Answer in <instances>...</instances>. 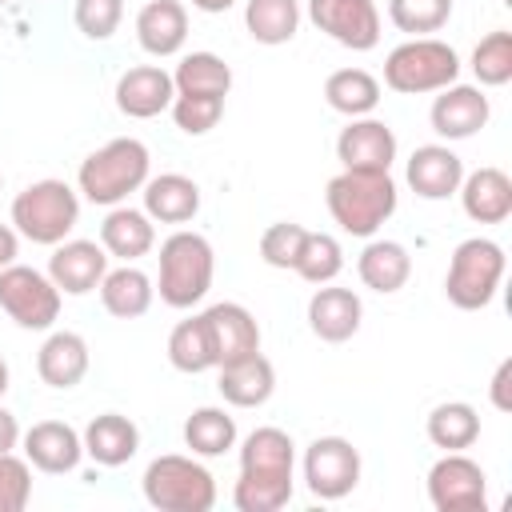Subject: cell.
<instances>
[{"instance_id": "1", "label": "cell", "mask_w": 512, "mask_h": 512, "mask_svg": "<svg viewBox=\"0 0 512 512\" xmlns=\"http://www.w3.org/2000/svg\"><path fill=\"white\" fill-rule=\"evenodd\" d=\"M296 492V444L284 428H252L240 444V476L232 488L236 512H280Z\"/></svg>"}, {"instance_id": "2", "label": "cell", "mask_w": 512, "mask_h": 512, "mask_svg": "<svg viewBox=\"0 0 512 512\" xmlns=\"http://www.w3.org/2000/svg\"><path fill=\"white\" fill-rule=\"evenodd\" d=\"M148 176H152V152H148V144L136 140V136H116V140L100 144L96 152H88L80 160L76 192L84 200H92V204L116 208L132 192H140Z\"/></svg>"}, {"instance_id": "3", "label": "cell", "mask_w": 512, "mask_h": 512, "mask_svg": "<svg viewBox=\"0 0 512 512\" xmlns=\"http://www.w3.org/2000/svg\"><path fill=\"white\" fill-rule=\"evenodd\" d=\"M324 204H328L332 220L340 224V232L368 240L392 220V212L400 204V192H396L392 172H352V168H344L328 180Z\"/></svg>"}, {"instance_id": "4", "label": "cell", "mask_w": 512, "mask_h": 512, "mask_svg": "<svg viewBox=\"0 0 512 512\" xmlns=\"http://www.w3.org/2000/svg\"><path fill=\"white\" fill-rule=\"evenodd\" d=\"M212 276H216V252H212L208 236H200L192 228H176L172 236H164L156 292L168 308L200 304L212 288Z\"/></svg>"}, {"instance_id": "5", "label": "cell", "mask_w": 512, "mask_h": 512, "mask_svg": "<svg viewBox=\"0 0 512 512\" xmlns=\"http://www.w3.org/2000/svg\"><path fill=\"white\" fill-rule=\"evenodd\" d=\"M460 80V56L436 36H408L384 56V84L400 96L440 92Z\"/></svg>"}, {"instance_id": "6", "label": "cell", "mask_w": 512, "mask_h": 512, "mask_svg": "<svg viewBox=\"0 0 512 512\" xmlns=\"http://www.w3.org/2000/svg\"><path fill=\"white\" fill-rule=\"evenodd\" d=\"M508 256L496 240L488 236H468L452 248L448 260V276H444V296L448 304H456L460 312H480L496 300L500 280H504Z\"/></svg>"}, {"instance_id": "7", "label": "cell", "mask_w": 512, "mask_h": 512, "mask_svg": "<svg viewBox=\"0 0 512 512\" xmlns=\"http://www.w3.org/2000/svg\"><path fill=\"white\" fill-rule=\"evenodd\" d=\"M80 220V192L64 180H36L24 192H16L12 200V228L44 248H56L60 240H68V232Z\"/></svg>"}, {"instance_id": "8", "label": "cell", "mask_w": 512, "mask_h": 512, "mask_svg": "<svg viewBox=\"0 0 512 512\" xmlns=\"http://www.w3.org/2000/svg\"><path fill=\"white\" fill-rule=\"evenodd\" d=\"M144 500L160 512H212L216 508V480L196 456H156L140 476Z\"/></svg>"}, {"instance_id": "9", "label": "cell", "mask_w": 512, "mask_h": 512, "mask_svg": "<svg viewBox=\"0 0 512 512\" xmlns=\"http://www.w3.org/2000/svg\"><path fill=\"white\" fill-rule=\"evenodd\" d=\"M0 308L28 332H48L60 320V288L48 272L28 264L0 268Z\"/></svg>"}, {"instance_id": "10", "label": "cell", "mask_w": 512, "mask_h": 512, "mask_svg": "<svg viewBox=\"0 0 512 512\" xmlns=\"http://www.w3.org/2000/svg\"><path fill=\"white\" fill-rule=\"evenodd\" d=\"M300 472L316 500H344L360 484V448L344 436H316L304 448Z\"/></svg>"}, {"instance_id": "11", "label": "cell", "mask_w": 512, "mask_h": 512, "mask_svg": "<svg viewBox=\"0 0 512 512\" xmlns=\"http://www.w3.org/2000/svg\"><path fill=\"white\" fill-rule=\"evenodd\" d=\"M428 504L436 512H484L488 508V476L464 452H444L428 468Z\"/></svg>"}, {"instance_id": "12", "label": "cell", "mask_w": 512, "mask_h": 512, "mask_svg": "<svg viewBox=\"0 0 512 512\" xmlns=\"http://www.w3.org/2000/svg\"><path fill=\"white\" fill-rule=\"evenodd\" d=\"M308 20L352 52H372L380 44V8L376 0H308Z\"/></svg>"}, {"instance_id": "13", "label": "cell", "mask_w": 512, "mask_h": 512, "mask_svg": "<svg viewBox=\"0 0 512 512\" xmlns=\"http://www.w3.org/2000/svg\"><path fill=\"white\" fill-rule=\"evenodd\" d=\"M396 152V132L376 116H356L336 136V160L352 172H392Z\"/></svg>"}, {"instance_id": "14", "label": "cell", "mask_w": 512, "mask_h": 512, "mask_svg": "<svg viewBox=\"0 0 512 512\" xmlns=\"http://www.w3.org/2000/svg\"><path fill=\"white\" fill-rule=\"evenodd\" d=\"M492 116V104L484 96L480 84H448L436 92L432 108H428V120H432V132L440 140H468L476 136Z\"/></svg>"}, {"instance_id": "15", "label": "cell", "mask_w": 512, "mask_h": 512, "mask_svg": "<svg viewBox=\"0 0 512 512\" xmlns=\"http://www.w3.org/2000/svg\"><path fill=\"white\" fill-rule=\"evenodd\" d=\"M108 260L112 256L96 240H60L48 256V276L60 288V296H88L100 288Z\"/></svg>"}, {"instance_id": "16", "label": "cell", "mask_w": 512, "mask_h": 512, "mask_svg": "<svg viewBox=\"0 0 512 512\" xmlns=\"http://www.w3.org/2000/svg\"><path fill=\"white\" fill-rule=\"evenodd\" d=\"M200 320H204V332H208L216 368H220V364H232V360H240V356L260 352V324H256V316H252L244 304L220 300V304L204 308Z\"/></svg>"}, {"instance_id": "17", "label": "cell", "mask_w": 512, "mask_h": 512, "mask_svg": "<svg viewBox=\"0 0 512 512\" xmlns=\"http://www.w3.org/2000/svg\"><path fill=\"white\" fill-rule=\"evenodd\" d=\"M20 444H24V460L36 472H48V476L76 472L80 460H84V440L64 420H40V424H32L28 432H20Z\"/></svg>"}, {"instance_id": "18", "label": "cell", "mask_w": 512, "mask_h": 512, "mask_svg": "<svg viewBox=\"0 0 512 512\" xmlns=\"http://www.w3.org/2000/svg\"><path fill=\"white\" fill-rule=\"evenodd\" d=\"M364 320V304L352 288L340 284H316V292L308 296V328L316 340L324 344H344L360 332Z\"/></svg>"}, {"instance_id": "19", "label": "cell", "mask_w": 512, "mask_h": 512, "mask_svg": "<svg viewBox=\"0 0 512 512\" xmlns=\"http://www.w3.org/2000/svg\"><path fill=\"white\" fill-rule=\"evenodd\" d=\"M172 100H176V84L172 72H164L160 64H136L116 80V108L128 120H152L168 112Z\"/></svg>"}, {"instance_id": "20", "label": "cell", "mask_w": 512, "mask_h": 512, "mask_svg": "<svg viewBox=\"0 0 512 512\" xmlns=\"http://www.w3.org/2000/svg\"><path fill=\"white\" fill-rule=\"evenodd\" d=\"M404 180L420 200H448L464 180V160L448 144H420L404 164Z\"/></svg>"}, {"instance_id": "21", "label": "cell", "mask_w": 512, "mask_h": 512, "mask_svg": "<svg viewBox=\"0 0 512 512\" xmlns=\"http://www.w3.org/2000/svg\"><path fill=\"white\" fill-rule=\"evenodd\" d=\"M460 208L468 220L476 224H504L512 216V176L504 168H476V172H464L460 188Z\"/></svg>"}, {"instance_id": "22", "label": "cell", "mask_w": 512, "mask_h": 512, "mask_svg": "<svg viewBox=\"0 0 512 512\" xmlns=\"http://www.w3.org/2000/svg\"><path fill=\"white\" fill-rule=\"evenodd\" d=\"M216 372H220L216 376V388H220V396L232 408H260L276 392V368H272V360L264 352L240 356L232 364H220Z\"/></svg>"}, {"instance_id": "23", "label": "cell", "mask_w": 512, "mask_h": 512, "mask_svg": "<svg viewBox=\"0 0 512 512\" xmlns=\"http://www.w3.org/2000/svg\"><path fill=\"white\" fill-rule=\"evenodd\" d=\"M184 40H188V8L180 0H148L136 12V44L148 56L168 60L184 48Z\"/></svg>"}, {"instance_id": "24", "label": "cell", "mask_w": 512, "mask_h": 512, "mask_svg": "<svg viewBox=\"0 0 512 512\" xmlns=\"http://www.w3.org/2000/svg\"><path fill=\"white\" fill-rule=\"evenodd\" d=\"M100 244H104L108 256H116L124 264H136L140 256H148L156 248V220L144 208L116 204V208H108V216L100 224Z\"/></svg>"}, {"instance_id": "25", "label": "cell", "mask_w": 512, "mask_h": 512, "mask_svg": "<svg viewBox=\"0 0 512 512\" xmlns=\"http://www.w3.org/2000/svg\"><path fill=\"white\" fill-rule=\"evenodd\" d=\"M88 364H92V352H88V340L80 332H48V340L40 344L36 352V372L48 388H76L84 376H88Z\"/></svg>"}, {"instance_id": "26", "label": "cell", "mask_w": 512, "mask_h": 512, "mask_svg": "<svg viewBox=\"0 0 512 512\" xmlns=\"http://www.w3.org/2000/svg\"><path fill=\"white\" fill-rule=\"evenodd\" d=\"M140 196H144V212L156 224H188L200 212V184L192 176H184V172L148 176Z\"/></svg>"}, {"instance_id": "27", "label": "cell", "mask_w": 512, "mask_h": 512, "mask_svg": "<svg viewBox=\"0 0 512 512\" xmlns=\"http://www.w3.org/2000/svg\"><path fill=\"white\" fill-rule=\"evenodd\" d=\"M84 456H92L100 468H120L140 452V428L124 412H100L80 432Z\"/></svg>"}, {"instance_id": "28", "label": "cell", "mask_w": 512, "mask_h": 512, "mask_svg": "<svg viewBox=\"0 0 512 512\" xmlns=\"http://www.w3.org/2000/svg\"><path fill=\"white\" fill-rule=\"evenodd\" d=\"M100 304L104 312H112L116 320H136L152 308L156 300V280L136 268V264H120V268H108L104 280H100Z\"/></svg>"}, {"instance_id": "29", "label": "cell", "mask_w": 512, "mask_h": 512, "mask_svg": "<svg viewBox=\"0 0 512 512\" xmlns=\"http://www.w3.org/2000/svg\"><path fill=\"white\" fill-rule=\"evenodd\" d=\"M356 272H360V284L364 288H372L380 296H392V292H400L408 284L412 256H408V248L400 240H376V236H368L360 260H356Z\"/></svg>"}, {"instance_id": "30", "label": "cell", "mask_w": 512, "mask_h": 512, "mask_svg": "<svg viewBox=\"0 0 512 512\" xmlns=\"http://www.w3.org/2000/svg\"><path fill=\"white\" fill-rule=\"evenodd\" d=\"M324 100L332 112L356 120V116H372L380 104V80L364 68H336L324 80Z\"/></svg>"}, {"instance_id": "31", "label": "cell", "mask_w": 512, "mask_h": 512, "mask_svg": "<svg viewBox=\"0 0 512 512\" xmlns=\"http://www.w3.org/2000/svg\"><path fill=\"white\" fill-rule=\"evenodd\" d=\"M424 432H428V440L436 448L464 452V448H472L480 440V416H476V408L468 400H444V404H436L428 412Z\"/></svg>"}, {"instance_id": "32", "label": "cell", "mask_w": 512, "mask_h": 512, "mask_svg": "<svg viewBox=\"0 0 512 512\" xmlns=\"http://www.w3.org/2000/svg\"><path fill=\"white\" fill-rule=\"evenodd\" d=\"M244 28L256 44H288L300 32V0H244Z\"/></svg>"}, {"instance_id": "33", "label": "cell", "mask_w": 512, "mask_h": 512, "mask_svg": "<svg viewBox=\"0 0 512 512\" xmlns=\"http://www.w3.org/2000/svg\"><path fill=\"white\" fill-rule=\"evenodd\" d=\"M172 84H176V96H228L232 68L216 52H188L176 64Z\"/></svg>"}, {"instance_id": "34", "label": "cell", "mask_w": 512, "mask_h": 512, "mask_svg": "<svg viewBox=\"0 0 512 512\" xmlns=\"http://www.w3.org/2000/svg\"><path fill=\"white\" fill-rule=\"evenodd\" d=\"M184 444L192 448V456H224L228 448H236V420L224 408H196L184 420Z\"/></svg>"}, {"instance_id": "35", "label": "cell", "mask_w": 512, "mask_h": 512, "mask_svg": "<svg viewBox=\"0 0 512 512\" xmlns=\"http://www.w3.org/2000/svg\"><path fill=\"white\" fill-rule=\"evenodd\" d=\"M168 364L184 376H200L208 368H216V356H212V344H208V332H204V320L200 312L180 320L172 332H168Z\"/></svg>"}, {"instance_id": "36", "label": "cell", "mask_w": 512, "mask_h": 512, "mask_svg": "<svg viewBox=\"0 0 512 512\" xmlns=\"http://www.w3.org/2000/svg\"><path fill=\"white\" fill-rule=\"evenodd\" d=\"M468 68H472V76H476L480 88H504L512 80V32H504V28L488 32L472 48Z\"/></svg>"}, {"instance_id": "37", "label": "cell", "mask_w": 512, "mask_h": 512, "mask_svg": "<svg viewBox=\"0 0 512 512\" xmlns=\"http://www.w3.org/2000/svg\"><path fill=\"white\" fill-rule=\"evenodd\" d=\"M340 268H344V248H340V240L328 236V232H308L292 272H296L300 280H308V284H332V280L340 276Z\"/></svg>"}, {"instance_id": "38", "label": "cell", "mask_w": 512, "mask_h": 512, "mask_svg": "<svg viewBox=\"0 0 512 512\" xmlns=\"http://www.w3.org/2000/svg\"><path fill=\"white\" fill-rule=\"evenodd\" d=\"M388 20L408 36H432L452 20V0H388Z\"/></svg>"}, {"instance_id": "39", "label": "cell", "mask_w": 512, "mask_h": 512, "mask_svg": "<svg viewBox=\"0 0 512 512\" xmlns=\"http://www.w3.org/2000/svg\"><path fill=\"white\" fill-rule=\"evenodd\" d=\"M304 236H308L304 224H292V220L268 224L264 236H260V260L268 268H296V256L304 248Z\"/></svg>"}, {"instance_id": "40", "label": "cell", "mask_w": 512, "mask_h": 512, "mask_svg": "<svg viewBox=\"0 0 512 512\" xmlns=\"http://www.w3.org/2000/svg\"><path fill=\"white\" fill-rule=\"evenodd\" d=\"M172 120L184 136H204L220 124L224 116V96H176L172 100Z\"/></svg>"}, {"instance_id": "41", "label": "cell", "mask_w": 512, "mask_h": 512, "mask_svg": "<svg viewBox=\"0 0 512 512\" xmlns=\"http://www.w3.org/2000/svg\"><path fill=\"white\" fill-rule=\"evenodd\" d=\"M32 500V464L16 452H0V512H24Z\"/></svg>"}, {"instance_id": "42", "label": "cell", "mask_w": 512, "mask_h": 512, "mask_svg": "<svg viewBox=\"0 0 512 512\" xmlns=\"http://www.w3.org/2000/svg\"><path fill=\"white\" fill-rule=\"evenodd\" d=\"M72 20L88 40H108L124 20V0H76Z\"/></svg>"}, {"instance_id": "43", "label": "cell", "mask_w": 512, "mask_h": 512, "mask_svg": "<svg viewBox=\"0 0 512 512\" xmlns=\"http://www.w3.org/2000/svg\"><path fill=\"white\" fill-rule=\"evenodd\" d=\"M488 396H492V408L500 412H512V356H504L492 372V384H488Z\"/></svg>"}, {"instance_id": "44", "label": "cell", "mask_w": 512, "mask_h": 512, "mask_svg": "<svg viewBox=\"0 0 512 512\" xmlns=\"http://www.w3.org/2000/svg\"><path fill=\"white\" fill-rule=\"evenodd\" d=\"M16 256H20V232L12 224H0V268L16 264Z\"/></svg>"}, {"instance_id": "45", "label": "cell", "mask_w": 512, "mask_h": 512, "mask_svg": "<svg viewBox=\"0 0 512 512\" xmlns=\"http://www.w3.org/2000/svg\"><path fill=\"white\" fill-rule=\"evenodd\" d=\"M20 444V424H16V416L0 404V452H12Z\"/></svg>"}, {"instance_id": "46", "label": "cell", "mask_w": 512, "mask_h": 512, "mask_svg": "<svg viewBox=\"0 0 512 512\" xmlns=\"http://www.w3.org/2000/svg\"><path fill=\"white\" fill-rule=\"evenodd\" d=\"M236 0H192V8H200V12H208V16H216V12H228Z\"/></svg>"}, {"instance_id": "47", "label": "cell", "mask_w": 512, "mask_h": 512, "mask_svg": "<svg viewBox=\"0 0 512 512\" xmlns=\"http://www.w3.org/2000/svg\"><path fill=\"white\" fill-rule=\"evenodd\" d=\"M8 384H12V372H8V360L0 356V396L8 392Z\"/></svg>"}, {"instance_id": "48", "label": "cell", "mask_w": 512, "mask_h": 512, "mask_svg": "<svg viewBox=\"0 0 512 512\" xmlns=\"http://www.w3.org/2000/svg\"><path fill=\"white\" fill-rule=\"evenodd\" d=\"M4 4H12V0H0V8H4Z\"/></svg>"}, {"instance_id": "49", "label": "cell", "mask_w": 512, "mask_h": 512, "mask_svg": "<svg viewBox=\"0 0 512 512\" xmlns=\"http://www.w3.org/2000/svg\"><path fill=\"white\" fill-rule=\"evenodd\" d=\"M0 188H4V176H0Z\"/></svg>"}]
</instances>
